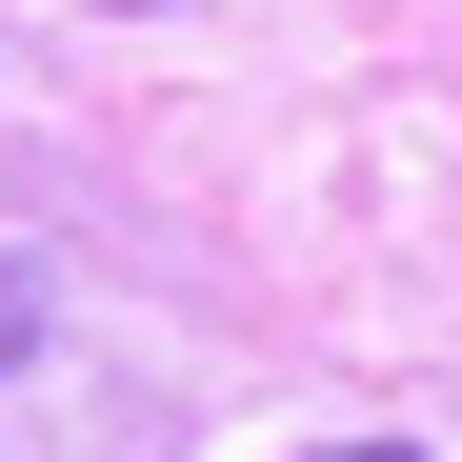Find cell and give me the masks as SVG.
<instances>
[{"instance_id":"6da1fadb","label":"cell","mask_w":462,"mask_h":462,"mask_svg":"<svg viewBox=\"0 0 462 462\" xmlns=\"http://www.w3.org/2000/svg\"><path fill=\"white\" fill-rule=\"evenodd\" d=\"M41 322H60V282H41V262H0V382L41 362Z\"/></svg>"},{"instance_id":"7a4b0ae2","label":"cell","mask_w":462,"mask_h":462,"mask_svg":"<svg viewBox=\"0 0 462 462\" xmlns=\"http://www.w3.org/2000/svg\"><path fill=\"white\" fill-rule=\"evenodd\" d=\"M301 462H422V442H301Z\"/></svg>"},{"instance_id":"3957f363","label":"cell","mask_w":462,"mask_h":462,"mask_svg":"<svg viewBox=\"0 0 462 462\" xmlns=\"http://www.w3.org/2000/svg\"><path fill=\"white\" fill-rule=\"evenodd\" d=\"M101 21H162V0H101Z\"/></svg>"}]
</instances>
